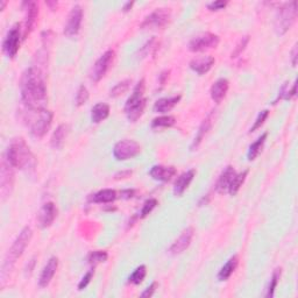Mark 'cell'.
Wrapping results in <instances>:
<instances>
[{"instance_id": "cell-1", "label": "cell", "mask_w": 298, "mask_h": 298, "mask_svg": "<svg viewBox=\"0 0 298 298\" xmlns=\"http://www.w3.org/2000/svg\"><path fill=\"white\" fill-rule=\"evenodd\" d=\"M20 94L26 107L46 108L48 101L47 87L41 69L31 67L22 74L20 81Z\"/></svg>"}, {"instance_id": "cell-2", "label": "cell", "mask_w": 298, "mask_h": 298, "mask_svg": "<svg viewBox=\"0 0 298 298\" xmlns=\"http://www.w3.org/2000/svg\"><path fill=\"white\" fill-rule=\"evenodd\" d=\"M6 158L13 167L31 174L36 168V157L22 138H15L8 146Z\"/></svg>"}, {"instance_id": "cell-3", "label": "cell", "mask_w": 298, "mask_h": 298, "mask_svg": "<svg viewBox=\"0 0 298 298\" xmlns=\"http://www.w3.org/2000/svg\"><path fill=\"white\" fill-rule=\"evenodd\" d=\"M22 120L28 127L29 133L36 139L44 138L50 128L52 122V112L47 108L24 107L21 111Z\"/></svg>"}, {"instance_id": "cell-4", "label": "cell", "mask_w": 298, "mask_h": 298, "mask_svg": "<svg viewBox=\"0 0 298 298\" xmlns=\"http://www.w3.org/2000/svg\"><path fill=\"white\" fill-rule=\"evenodd\" d=\"M32 237H33V231L31 227L26 226L25 228H22V231L20 232L19 236L16 237L14 243H13L11 248L8 249V253L6 254L4 264H2V269H1L2 277H5L6 275L9 273V270H12V268L15 264L16 260L24 254L26 247L28 246Z\"/></svg>"}, {"instance_id": "cell-5", "label": "cell", "mask_w": 298, "mask_h": 298, "mask_svg": "<svg viewBox=\"0 0 298 298\" xmlns=\"http://www.w3.org/2000/svg\"><path fill=\"white\" fill-rule=\"evenodd\" d=\"M145 79H141L135 85L133 94L131 95V97L126 101L125 113L126 117H127L131 122H135L144 114L146 104H147V99L145 98Z\"/></svg>"}, {"instance_id": "cell-6", "label": "cell", "mask_w": 298, "mask_h": 298, "mask_svg": "<svg viewBox=\"0 0 298 298\" xmlns=\"http://www.w3.org/2000/svg\"><path fill=\"white\" fill-rule=\"evenodd\" d=\"M297 16V2H286L277 9L276 18H275V31L279 35H284L294 25Z\"/></svg>"}, {"instance_id": "cell-7", "label": "cell", "mask_w": 298, "mask_h": 298, "mask_svg": "<svg viewBox=\"0 0 298 298\" xmlns=\"http://www.w3.org/2000/svg\"><path fill=\"white\" fill-rule=\"evenodd\" d=\"M141 153V146L137 141L124 139L118 141L113 147V156L118 161H126L138 156Z\"/></svg>"}, {"instance_id": "cell-8", "label": "cell", "mask_w": 298, "mask_h": 298, "mask_svg": "<svg viewBox=\"0 0 298 298\" xmlns=\"http://www.w3.org/2000/svg\"><path fill=\"white\" fill-rule=\"evenodd\" d=\"M219 42L220 39L218 35L212 34V33H201V34L190 40L188 47L190 51L200 52L207 50V49L216 48L219 45Z\"/></svg>"}, {"instance_id": "cell-9", "label": "cell", "mask_w": 298, "mask_h": 298, "mask_svg": "<svg viewBox=\"0 0 298 298\" xmlns=\"http://www.w3.org/2000/svg\"><path fill=\"white\" fill-rule=\"evenodd\" d=\"M170 21L169 8H156L154 12L146 16L140 27L142 29H161Z\"/></svg>"}, {"instance_id": "cell-10", "label": "cell", "mask_w": 298, "mask_h": 298, "mask_svg": "<svg viewBox=\"0 0 298 298\" xmlns=\"http://www.w3.org/2000/svg\"><path fill=\"white\" fill-rule=\"evenodd\" d=\"M114 59V51L113 50H107L102 54L100 57H99L96 63L92 67L91 71H90V79L94 83H98L100 82L104 76L106 75V72L108 71L111 64L113 63Z\"/></svg>"}, {"instance_id": "cell-11", "label": "cell", "mask_w": 298, "mask_h": 298, "mask_svg": "<svg viewBox=\"0 0 298 298\" xmlns=\"http://www.w3.org/2000/svg\"><path fill=\"white\" fill-rule=\"evenodd\" d=\"M20 41H21V28H20V24H15L6 34V38L2 42V51L9 58L15 57L20 48Z\"/></svg>"}, {"instance_id": "cell-12", "label": "cell", "mask_w": 298, "mask_h": 298, "mask_svg": "<svg viewBox=\"0 0 298 298\" xmlns=\"http://www.w3.org/2000/svg\"><path fill=\"white\" fill-rule=\"evenodd\" d=\"M83 21V8L79 5H75L71 8L70 13L68 15L67 24L64 26V33L65 36L68 38H72L78 34L79 29H81V25Z\"/></svg>"}, {"instance_id": "cell-13", "label": "cell", "mask_w": 298, "mask_h": 298, "mask_svg": "<svg viewBox=\"0 0 298 298\" xmlns=\"http://www.w3.org/2000/svg\"><path fill=\"white\" fill-rule=\"evenodd\" d=\"M22 7H24L26 12L24 28V39H26L34 29L36 19H38L39 15V6L35 1H25L22 2Z\"/></svg>"}, {"instance_id": "cell-14", "label": "cell", "mask_w": 298, "mask_h": 298, "mask_svg": "<svg viewBox=\"0 0 298 298\" xmlns=\"http://www.w3.org/2000/svg\"><path fill=\"white\" fill-rule=\"evenodd\" d=\"M56 217H57V207H56V205L52 203V201L46 203L44 206L41 207L38 216L40 227L47 228L51 226V224L54 223Z\"/></svg>"}, {"instance_id": "cell-15", "label": "cell", "mask_w": 298, "mask_h": 298, "mask_svg": "<svg viewBox=\"0 0 298 298\" xmlns=\"http://www.w3.org/2000/svg\"><path fill=\"white\" fill-rule=\"evenodd\" d=\"M194 234H195V231L193 227L185 228V230L182 232L181 236L178 237V239L175 241L173 245H171L170 249H169L170 254L178 255V254L183 253V251L187 249L189 246H190L191 241H193Z\"/></svg>"}, {"instance_id": "cell-16", "label": "cell", "mask_w": 298, "mask_h": 298, "mask_svg": "<svg viewBox=\"0 0 298 298\" xmlns=\"http://www.w3.org/2000/svg\"><path fill=\"white\" fill-rule=\"evenodd\" d=\"M13 165L4 158L1 163V174H0V182H1V194L7 195L13 187V181H14V174H13Z\"/></svg>"}, {"instance_id": "cell-17", "label": "cell", "mask_w": 298, "mask_h": 298, "mask_svg": "<svg viewBox=\"0 0 298 298\" xmlns=\"http://www.w3.org/2000/svg\"><path fill=\"white\" fill-rule=\"evenodd\" d=\"M57 268H58V259L55 256L50 257L47 264L44 267V269H42L41 274H40L39 286L41 288L48 287L49 283L51 282L52 277L55 276Z\"/></svg>"}, {"instance_id": "cell-18", "label": "cell", "mask_w": 298, "mask_h": 298, "mask_svg": "<svg viewBox=\"0 0 298 298\" xmlns=\"http://www.w3.org/2000/svg\"><path fill=\"white\" fill-rule=\"evenodd\" d=\"M177 170L173 165H154L149 170V175L155 181L160 182H169L176 175Z\"/></svg>"}, {"instance_id": "cell-19", "label": "cell", "mask_w": 298, "mask_h": 298, "mask_svg": "<svg viewBox=\"0 0 298 298\" xmlns=\"http://www.w3.org/2000/svg\"><path fill=\"white\" fill-rule=\"evenodd\" d=\"M236 169H234L232 165H227L226 168L221 171L219 178H218L217 183H216V191L218 194L223 195L225 193H227L228 188L233 181L234 176H236Z\"/></svg>"}, {"instance_id": "cell-20", "label": "cell", "mask_w": 298, "mask_h": 298, "mask_svg": "<svg viewBox=\"0 0 298 298\" xmlns=\"http://www.w3.org/2000/svg\"><path fill=\"white\" fill-rule=\"evenodd\" d=\"M195 176H196V170L195 169H190V170L185 171L180 177H177L176 182L174 184V195L176 197H181L182 195L185 193V190L189 188V185L191 184V182L194 181Z\"/></svg>"}, {"instance_id": "cell-21", "label": "cell", "mask_w": 298, "mask_h": 298, "mask_svg": "<svg viewBox=\"0 0 298 298\" xmlns=\"http://www.w3.org/2000/svg\"><path fill=\"white\" fill-rule=\"evenodd\" d=\"M213 115H214V111H212L208 113V115L206 118L204 119L203 122H201V125L199 126V128H198V132L196 134V137H195L193 144L190 146L191 150H196V149L199 147V145L201 144V141L204 140L205 135L208 133V131L211 130L212 124H213Z\"/></svg>"}, {"instance_id": "cell-22", "label": "cell", "mask_w": 298, "mask_h": 298, "mask_svg": "<svg viewBox=\"0 0 298 298\" xmlns=\"http://www.w3.org/2000/svg\"><path fill=\"white\" fill-rule=\"evenodd\" d=\"M214 62H216V59L212 57V56H201V57L194 58L190 62V64H189V67L198 75H205L211 70Z\"/></svg>"}, {"instance_id": "cell-23", "label": "cell", "mask_w": 298, "mask_h": 298, "mask_svg": "<svg viewBox=\"0 0 298 298\" xmlns=\"http://www.w3.org/2000/svg\"><path fill=\"white\" fill-rule=\"evenodd\" d=\"M228 88H230V83H228L226 78H219L217 82H214L210 89L212 100L217 102V104H220L227 94Z\"/></svg>"}, {"instance_id": "cell-24", "label": "cell", "mask_w": 298, "mask_h": 298, "mask_svg": "<svg viewBox=\"0 0 298 298\" xmlns=\"http://www.w3.org/2000/svg\"><path fill=\"white\" fill-rule=\"evenodd\" d=\"M181 98L182 96L178 95V96H174V97L158 99V100H156V102L154 104L153 110L154 112H156V113H167V112L173 110L175 106L180 102Z\"/></svg>"}, {"instance_id": "cell-25", "label": "cell", "mask_w": 298, "mask_h": 298, "mask_svg": "<svg viewBox=\"0 0 298 298\" xmlns=\"http://www.w3.org/2000/svg\"><path fill=\"white\" fill-rule=\"evenodd\" d=\"M69 133V126L65 124H61L56 128L54 133H52L50 145L54 149H61L64 145L65 139Z\"/></svg>"}, {"instance_id": "cell-26", "label": "cell", "mask_w": 298, "mask_h": 298, "mask_svg": "<svg viewBox=\"0 0 298 298\" xmlns=\"http://www.w3.org/2000/svg\"><path fill=\"white\" fill-rule=\"evenodd\" d=\"M117 199V191L112 189H104V190L98 191L97 194L92 195L90 200L92 203L98 204H108Z\"/></svg>"}, {"instance_id": "cell-27", "label": "cell", "mask_w": 298, "mask_h": 298, "mask_svg": "<svg viewBox=\"0 0 298 298\" xmlns=\"http://www.w3.org/2000/svg\"><path fill=\"white\" fill-rule=\"evenodd\" d=\"M110 115V106L105 102H98L91 110V120L95 124H99Z\"/></svg>"}, {"instance_id": "cell-28", "label": "cell", "mask_w": 298, "mask_h": 298, "mask_svg": "<svg viewBox=\"0 0 298 298\" xmlns=\"http://www.w3.org/2000/svg\"><path fill=\"white\" fill-rule=\"evenodd\" d=\"M238 263H239V259H238L237 255L232 256L231 259L228 260L223 267H221L219 273H218V280L223 282V281H227L228 279H230L231 275L236 271Z\"/></svg>"}, {"instance_id": "cell-29", "label": "cell", "mask_w": 298, "mask_h": 298, "mask_svg": "<svg viewBox=\"0 0 298 298\" xmlns=\"http://www.w3.org/2000/svg\"><path fill=\"white\" fill-rule=\"evenodd\" d=\"M268 133H263L261 137L257 139L256 141H254L253 144L249 146V148H248V153H247V158L249 161H254L255 158L259 156V154L261 153V150H262V147L264 145V142L267 140Z\"/></svg>"}, {"instance_id": "cell-30", "label": "cell", "mask_w": 298, "mask_h": 298, "mask_svg": "<svg viewBox=\"0 0 298 298\" xmlns=\"http://www.w3.org/2000/svg\"><path fill=\"white\" fill-rule=\"evenodd\" d=\"M248 175V170H244L243 173L237 174L236 176H234L233 181H232V183L230 185V188H228L227 193L231 195V196H236V195L239 193L240 188L243 187L244 182L246 181V177Z\"/></svg>"}, {"instance_id": "cell-31", "label": "cell", "mask_w": 298, "mask_h": 298, "mask_svg": "<svg viewBox=\"0 0 298 298\" xmlns=\"http://www.w3.org/2000/svg\"><path fill=\"white\" fill-rule=\"evenodd\" d=\"M296 96V82L294 83L291 89H289V83H284L282 88L280 89L279 96H277L276 100L274 101V104H276L279 100H290L291 98Z\"/></svg>"}, {"instance_id": "cell-32", "label": "cell", "mask_w": 298, "mask_h": 298, "mask_svg": "<svg viewBox=\"0 0 298 298\" xmlns=\"http://www.w3.org/2000/svg\"><path fill=\"white\" fill-rule=\"evenodd\" d=\"M176 124V119L173 115H161L153 119L151 121V127L153 128H169L173 127Z\"/></svg>"}, {"instance_id": "cell-33", "label": "cell", "mask_w": 298, "mask_h": 298, "mask_svg": "<svg viewBox=\"0 0 298 298\" xmlns=\"http://www.w3.org/2000/svg\"><path fill=\"white\" fill-rule=\"evenodd\" d=\"M131 84H132V81L131 79H125V81H122L120 83H118L117 85H115L114 88L111 89L110 91V97L112 98H117V97H120V96H122L124 94H126L128 90H130L131 88Z\"/></svg>"}, {"instance_id": "cell-34", "label": "cell", "mask_w": 298, "mask_h": 298, "mask_svg": "<svg viewBox=\"0 0 298 298\" xmlns=\"http://www.w3.org/2000/svg\"><path fill=\"white\" fill-rule=\"evenodd\" d=\"M146 275H147V267L144 266V264H141V266H139L137 269L131 274V276L128 277V282L138 286V284L144 282Z\"/></svg>"}, {"instance_id": "cell-35", "label": "cell", "mask_w": 298, "mask_h": 298, "mask_svg": "<svg viewBox=\"0 0 298 298\" xmlns=\"http://www.w3.org/2000/svg\"><path fill=\"white\" fill-rule=\"evenodd\" d=\"M107 257H108L107 251L95 250V251H92V253H90V255H89L88 261H89V263H90L91 266L95 268L96 266H98L99 263L105 262V261L107 260Z\"/></svg>"}, {"instance_id": "cell-36", "label": "cell", "mask_w": 298, "mask_h": 298, "mask_svg": "<svg viewBox=\"0 0 298 298\" xmlns=\"http://www.w3.org/2000/svg\"><path fill=\"white\" fill-rule=\"evenodd\" d=\"M280 277H281V268H277V269L274 270L273 276H271V280H270L269 287H268L266 297H273L274 296L275 289H276L277 284H279Z\"/></svg>"}, {"instance_id": "cell-37", "label": "cell", "mask_w": 298, "mask_h": 298, "mask_svg": "<svg viewBox=\"0 0 298 298\" xmlns=\"http://www.w3.org/2000/svg\"><path fill=\"white\" fill-rule=\"evenodd\" d=\"M89 100V91L85 85H81V87L78 88L77 94H76V106H83L84 104H87V101Z\"/></svg>"}, {"instance_id": "cell-38", "label": "cell", "mask_w": 298, "mask_h": 298, "mask_svg": "<svg viewBox=\"0 0 298 298\" xmlns=\"http://www.w3.org/2000/svg\"><path fill=\"white\" fill-rule=\"evenodd\" d=\"M156 206H157V200L155 199V198H150V199L146 200L144 206H142V208H141L140 217L146 218L149 213H151V211H153Z\"/></svg>"}, {"instance_id": "cell-39", "label": "cell", "mask_w": 298, "mask_h": 298, "mask_svg": "<svg viewBox=\"0 0 298 298\" xmlns=\"http://www.w3.org/2000/svg\"><path fill=\"white\" fill-rule=\"evenodd\" d=\"M268 117H269V111H268V110L261 111L260 113H259V115H257L256 120L254 121V125L250 127L249 133H253V132H255L256 130H259L261 126H262L264 124V121L267 120Z\"/></svg>"}, {"instance_id": "cell-40", "label": "cell", "mask_w": 298, "mask_h": 298, "mask_svg": "<svg viewBox=\"0 0 298 298\" xmlns=\"http://www.w3.org/2000/svg\"><path fill=\"white\" fill-rule=\"evenodd\" d=\"M248 42H249V36L248 35H246V36H244L243 39L240 40L239 41V44L237 45V47L234 48V51L232 52V55H231V57L232 58H234V57H238V56L239 55H241L243 54V51L245 50V49H246V47H247V45H248Z\"/></svg>"}, {"instance_id": "cell-41", "label": "cell", "mask_w": 298, "mask_h": 298, "mask_svg": "<svg viewBox=\"0 0 298 298\" xmlns=\"http://www.w3.org/2000/svg\"><path fill=\"white\" fill-rule=\"evenodd\" d=\"M155 41H156V40H155L154 38L149 40V41L147 42V44H146V45L144 46V47H142V48L140 49V50H139V54H140V56H139V57L144 58V57H146V56H148L149 54H150L151 49L156 48V47H155V46H154Z\"/></svg>"}, {"instance_id": "cell-42", "label": "cell", "mask_w": 298, "mask_h": 298, "mask_svg": "<svg viewBox=\"0 0 298 298\" xmlns=\"http://www.w3.org/2000/svg\"><path fill=\"white\" fill-rule=\"evenodd\" d=\"M92 277H94V269H91V270H89L87 274L84 275V276L82 277V280H81V282L78 283V290H83V289H85V288L88 287V284L91 282V280H92Z\"/></svg>"}, {"instance_id": "cell-43", "label": "cell", "mask_w": 298, "mask_h": 298, "mask_svg": "<svg viewBox=\"0 0 298 298\" xmlns=\"http://www.w3.org/2000/svg\"><path fill=\"white\" fill-rule=\"evenodd\" d=\"M228 2L224 1V0H217V1H212L210 4H207V8L210 11H220V9H224L226 7Z\"/></svg>"}, {"instance_id": "cell-44", "label": "cell", "mask_w": 298, "mask_h": 298, "mask_svg": "<svg viewBox=\"0 0 298 298\" xmlns=\"http://www.w3.org/2000/svg\"><path fill=\"white\" fill-rule=\"evenodd\" d=\"M156 288H157V283L153 282L150 286L147 288V289L144 291V293L141 294V297H151L154 295L155 290H156Z\"/></svg>"}, {"instance_id": "cell-45", "label": "cell", "mask_w": 298, "mask_h": 298, "mask_svg": "<svg viewBox=\"0 0 298 298\" xmlns=\"http://www.w3.org/2000/svg\"><path fill=\"white\" fill-rule=\"evenodd\" d=\"M34 266H35V257H33V259L29 261L27 267H26V269H25L26 276H31L32 271H33V269H34Z\"/></svg>"}, {"instance_id": "cell-46", "label": "cell", "mask_w": 298, "mask_h": 298, "mask_svg": "<svg viewBox=\"0 0 298 298\" xmlns=\"http://www.w3.org/2000/svg\"><path fill=\"white\" fill-rule=\"evenodd\" d=\"M291 57H293V61H291V63H293L294 67H296V64H297V46H295L293 51H291Z\"/></svg>"}, {"instance_id": "cell-47", "label": "cell", "mask_w": 298, "mask_h": 298, "mask_svg": "<svg viewBox=\"0 0 298 298\" xmlns=\"http://www.w3.org/2000/svg\"><path fill=\"white\" fill-rule=\"evenodd\" d=\"M169 77V71H163L162 74L160 75V84L161 85H164L165 82H167V79Z\"/></svg>"}, {"instance_id": "cell-48", "label": "cell", "mask_w": 298, "mask_h": 298, "mask_svg": "<svg viewBox=\"0 0 298 298\" xmlns=\"http://www.w3.org/2000/svg\"><path fill=\"white\" fill-rule=\"evenodd\" d=\"M134 196V190H124L121 191L122 198H132Z\"/></svg>"}, {"instance_id": "cell-49", "label": "cell", "mask_w": 298, "mask_h": 298, "mask_svg": "<svg viewBox=\"0 0 298 298\" xmlns=\"http://www.w3.org/2000/svg\"><path fill=\"white\" fill-rule=\"evenodd\" d=\"M134 5V2L133 1H127V2H125V5L122 6V11L124 12H128L130 11V9L132 8V6Z\"/></svg>"}, {"instance_id": "cell-50", "label": "cell", "mask_w": 298, "mask_h": 298, "mask_svg": "<svg viewBox=\"0 0 298 298\" xmlns=\"http://www.w3.org/2000/svg\"><path fill=\"white\" fill-rule=\"evenodd\" d=\"M46 4H47L49 6V7H50L52 9V11H54V9L56 7H57V2H56V1H52V2L51 1H47V2H46Z\"/></svg>"}, {"instance_id": "cell-51", "label": "cell", "mask_w": 298, "mask_h": 298, "mask_svg": "<svg viewBox=\"0 0 298 298\" xmlns=\"http://www.w3.org/2000/svg\"><path fill=\"white\" fill-rule=\"evenodd\" d=\"M130 175H132V171H124V173H120L118 175H115V178H118L119 176H125V177H128Z\"/></svg>"}, {"instance_id": "cell-52", "label": "cell", "mask_w": 298, "mask_h": 298, "mask_svg": "<svg viewBox=\"0 0 298 298\" xmlns=\"http://www.w3.org/2000/svg\"><path fill=\"white\" fill-rule=\"evenodd\" d=\"M6 6V1H1V7H0V9H4Z\"/></svg>"}]
</instances>
